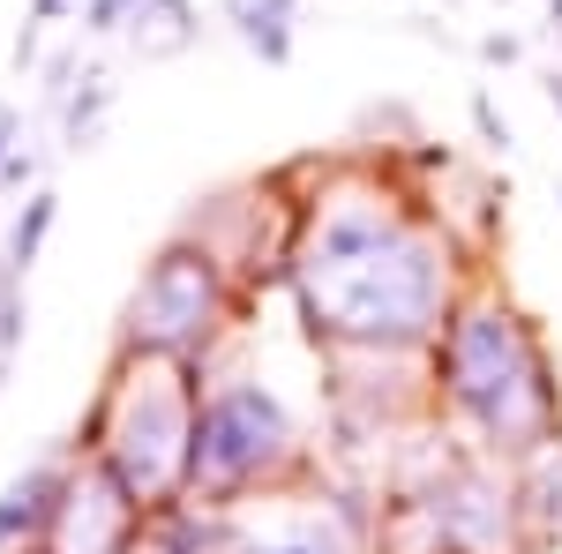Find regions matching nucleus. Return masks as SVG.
Here are the masks:
<instances>
[{
	"instance_id": "nucleus-1",
	"label": "nucleus",
	"mask_w": 562,
	"mask_h": 554,
	"mask_svg": "<svg viewBox=\"0 0 562 554\" xmlns=\"http://www.w3.org/2000/svg\"><path fill=\"white\" fill-rule=\"evenodd\" d=\"M285 278L307 330L346 352H420L458 307L450 233L375 180H346L307 203Z\"/></svg>"
},
{
	"instance_id": "nucleus-2",
	"label": "nucleus",
	"mask_w": 562,
	"mask_h": 554,
	"mask_svg": "<svg viewBox=\"0 0 562 554\" xmlns=\"http://www.w3.org/2000/svg\"><path fill=\"white\" fill-rule=\"evenodd\" d=\"M435 397L480 434L487 457H532L562 442V389L548 344L510 299H458L435 330Z\"/></svg>"
},
{
	"instance_id": "nucleus-3",
	"label": "nucleus",
	"mask_w": 562,
	"mask_h": 554,
	"mask_svg": "<svg viewBox=\"0 0 562 554\" xmlns=\"http://www.w3.org/2000/svg\"><path fill=\"white\" fill-rule=\"evenodd\" d=\"M195 397H203V368L180 352H135L121 344L113 389L98 397L83 442L113 465L143 517L188 502V450H195Z\"/></svg>"
},
{
	"instance_id": "nucleus-4",
	"label": "nucleus",
	"mask_w": 562,
	"mask_h": 554,
	"mask_svg": "<svg viewBox=\"0 0 562 554\" xmlns=\"http://www.w3.org/2000/svg\"><path fill=\"white\" fill-rule=\"evenodd\" d=\"M307 472L301 420L262 375H217L195 397V450H188V502L240 510L270 487Z\"/></svg>"
},
{
	"instance_id": "nucleus-5",
	"label": "nucleus",
	"mask_w": 562,
	"mask_h": 554,
	"mask_svg": "<svg viewBox=\"0 0 562 554\" xmlns=\"http://www.w3.org/2000/svg\"><path fill=\"white\" fill-rule=\"evenodd\" d=\"M225 307H233V299H225V262H217L211 248H195V240H173V248H158V256H150V270L135 278L121 344L195 360V352L217 338Z\"/></svg>"
},
{
	"instance_id": "nucleus-6",
	"label": "nucleus",
	"mask_w": 562,
	"mask_h": 554,
	"mask_svg": "<svg viewBox=\"0 0 562 554\" xmlns=\"http://www.w3.org/2000/svg\"><path fill=\"white\" fill-rule=\"evenodd\" d=\"M225 554H360V510L338 495H278L270 487L262 517L233 510Z\"/></svg>"
},
{
	"instance_id": "nucleus-7",
	"label": "nucleus",
	"mask_w": 562,
	"mask_h": 554,
	"mask_svg": "<svg viewBox=\"0 0 562 554\" xmlns=\"http://www.w3.org/2000/svg\"><path fill=\"white\" fill-rule=\"evenodd\" d=\"M135 532H143V502L113 479L105 457L68 472V495L45 524V554H128Z\"/></svg>"
},
{
	"instance_id": "nucleus-8",
	"label": "nucleus",
	"mask_w": 562,
	"mask_h": 554,
	"mask_svg": "<svg viewBox=\"0 0 562 554\" xmlns=\"http://www.w3.org/2000/svg\"><path fill=\"white\" fill-rule=\"evenodd\" d=\"M68 457H38L31 472H15L8 487H0V547H23V540H45V524L60 510V495H68Z\"/></svg>"
},
{
	"instance_id": "nucleus-9",
	"label": "nucleus",
	"mask_w": 562,
	"mask_h": 554,
	"mask_svg": "<svg viewBox=\"0 0 562 554\" xmlns=\"http://www.w3.org/2000/svg\"><path fill=\"white\" fill-rule=\"evenodd\" d=\"M225 23H233V38L248 45L256 60L285 68V60H293V23H301V0H225Z\"/></svg>"
},
{
	"instance_id": "nucleus-10",
	"label": "nucleus",
	"mask_w": 562,
	"mask_h": 554,
	"mask_svg": "<svg viewBox=\"0 0 562 554\" xmlns=\"http://www.w3.org/2000/svg\"><path fill=\"white\" fill-rule=\"evenodd\" d=\"M121 31L135 38V53H143V60L188 53V45H195V0H135Z\"/></svg>"
},
{
	"instance_id": "nucleus-11",
	"label": "nucleus",
	"mask_w": 562,
	"mask_h": 554,
	"mask_svg": "<svg viewBox=\"0 0 562 554\" xmlns=\"http://www.w3.org/2000/svg\"><path fill=\"white\" fill-rule=\"evenodd\" d=\"M53 217H60V195H53V188H38V195H31V203L15 211V225H8V248H0V262H8L15 278H23V270L38 262L45 233H53Z\"/></svg>"
},
{
	"instance_id": "nucleus-12",
	"label": "nucleus",
	"mask_w": 562,
	"mask_h": 554,
	"mask_svg": "<svg viewBox=\"0 0 562 554\" xmlns=\"http://www.w3.org/2000/svg\"><path fill=\"white\" fill-rule=\"evenodd\" d=\"M105 105H113V83L105 76H90V90L68 105V150H83L90 135H98V121H105Z\"/></svg>"
},
{
	"instance_id": "nucleus-13",
	"label": "nucleus",
	"mask_w": 562,
	"mask_h": 554,
	"mask_svg": "<svg viewBox=\"0 0 562 554\" xmlns=\"http://www.w3.org/2000/svg\"><path fill=\"white\" fill-rule=\"evenodd\" d=\"M128 8H135V0H83V31H90V38L121 31V23H128Z\"/></svg>"
},
{
	"instance_id": "nucleus-14",
	"label": "nucleus",
	"mask_w": 562,
	"mask_h": 554,
	"mask_svg": "<svg viewBox=\"0 0 562 554\" xmlns=\"http://www.w3.org/2000/svg\"><path fill=\"white\" fill-rule=\"evenodd\" d=\"M473 128L487 135V143H495V150H510V121H503V113H495V98H487V90H473Z\"/></svg>"
},
{
	"instance_id": "nucleus-15",
	"label": "nucleus",
	"mask_w": 562,
	"mask_h": 554,
	"mask_svg": "<svg viewBox=\"0 0 562 554\" xmlns=\"http://www.w3.org/2000/svg\"><path fill=\"white\" fill-rule=\"evenodd\" d=\"M31 180H38V158H31V150L15 143V150L0 158V188H31Z\"/></svg>"
},
{
	"instance_id": "nucleus-16",
	"label": "nucleus",
	"mask_w": 562,
	"mask_h": 554,
	"mask_svg": "<svg viewBox=\"0 0 562 554\" xmlns=\"http://www.w3.org/2000/svg\"><path fill=\"white\" fill-rule=\"evenodd\" d=\"M518 53H525V45L510 38V31H495V38H480V60H487V68H510Z\"/></svg>"
},
{
	"instance_id": "nucleus-17",
	"label": "nucleus",
	"mask_w": 562,
	"mask_h": 554,
	"mask_svg": "<svg viewBox=\"0 0 562 554\" xmlns=\"http://www.w3.org/2000/svg\"><path fill=\"white\" fill-rule=\"evenodd\" d=\"M15 135H23V113H15V105H0V158L15 150Z\"/></svg>"
},
{
	"instance_id": "nucleus-18",
	"label": "nucleus",
	"mask_w": 562,
	"mask_h": 554,
	"mask_svg": "<svg viewBox=\"0 0 562 554\" xmlns=\"http://www.w3.org/2000/svg\"><path fill=\"white\" fill-rule=\"evenodd\" d=\"M68 8H76V0H31V23H38V31H45V23H60Z\"/></svg>"
},
{
	"instance_id": "nucleus-19",
	"label": "nucleus",
	"mask_w": 562,
	"mask_h": 554,
	"mask_svg": "<svg viewBox=\"0 0 562 554\" xmlns=\"http://www.w3.org/2000/svg\"><path fill=\"white\" fill-rule=\"evenodd\" d=\"M548 105H555V113H562V68H555V76H548Z\"/></svg>"
},
{
	"instance_id": "nucleus-20",
	"label": "nucleus",
	"mask_w": 562,
	"mask_h": 554,
	"mask_svg": "<svg viewBox=\"0 0 562 554\" xmlns=\"http://www.w3.org/2000/svg\"><path fill=\"white\" fill-rule=\"evenodd\" d=\"M548 31H555V38H562V0H548Z\"/></svg>"
},
{
	"instance_id": "nucleus-21",
	"label": "nucleus",
	"mask_w": 562,
	"mask_h": 554,
	"mask_svg": "<svg viewBox=\"0 0 562 554\" xmlns=\"http://www.w3.org/2000/svg\"><path fill=\"white\" fill-rule=\"evenodd\" d=\"M8 285H15V270H8V262H0V293H8Z\"/></svg>"
}]
</instances>
